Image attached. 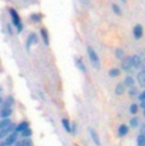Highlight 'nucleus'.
I'll list each match as a JSON object with an SVG mask.
<instances>
[{"instance_id": "41", "label": "nucleus", "mask_w": 145, "mask_h": 146, "mask_svg": "<svg viewBox=\"0 0 145 146\" xmlns=\"http://www.w3.org/2000/svg\"><path fill=\"white\" fill-rule=\"evenodd\" d=\"M144 117H145V111H144Z\"/></svg>"}, {"instance_id": "7", "label": "nucleus", "mask_w": 145, "mask_h": 146, "mask_svg": "<svg viewBox=\"0 0 145 146\" xmlns=\"http://www.w3.org/2000/svg\"><path fill=\"white\" fill-rule=\"evenodd\" d=\"M17 139H18V133L17 132H13V133H10L8 137H5V144H7V146H12V145H14L15 142H17Z\"/></svg>"}, {"instance_id": "27", "label": "nucleus", "mask_w": 145, "mask_h": 146, "mask_svg": "<svg viewBox=\"0 0 145 146\" xmlns=\"http://www.w3.org/2000/svg\"><path fill=\"white\" fill-rule=\"evenodd\" d=\"M21 135H22L23 137H26V139H27V137H29L31 135H32V131H31V128H27V130H24Z\"/></svg>"}, {"instance_id": "16", "label": "nucleus", "mask_w": 145, "mask_h": 146, "mask_svg": "<svg viewBox=\"0 0 145 146\" xmlns=\"http://www.w3.org/2000/svg\"><path fill=\"white\" fill-rule=\"evenodd\" d=\"M125 89H126V86H125V84L124 83H118L116 85V88H115V93L117 95H122L125 93Z\"/></svg>"}, {"instance_id": "36", "label": "nucleus", "mask_w": 145, "mask_h": 146, "mask_svg": "<svg viewBox=\"0 0 145 146\" xmlns=\"http://www.w3.org/2000/svg\"><path fill=\"white\" fill-rule=\"evenodd\" d=\"M14 146H23V141H19V142H15Z\"/></svg>"}, {"instance_id": "10", "label": "nucleus", "mask_w": 145, "mask_h": 146, "mask_svg": "<svg viewBox=\"0 0 145 146\" xmlns=\"http://www.w3.org/2000/svg\"><path fill=\"white\" fill-rule=\"evenodd\" d=\"M27 128H29L28 122H27V121H23V122H21V123H19V125L15 127V131H14V132H17V133H22L24 130H27Z\"/></svg>"}, {"instance_id": "39", "label": "nucleus", "mask_w": 145, "mask_h": 146, "mask_svg": "<svg viewBox=\"0 0 145 146\" xmlns=\"http://www.w3.org/2000/svg\"><path fill=\"white\" fill-rule=\"evenodd\" d=\"M1 103H3V98L0 97V104H1Z\"/></svg>"}, {"instance_id": "33", "label": "nucleus", "mask_w": 145, "mask_h": 146, "mask_svg": "<svg viewBox=\"0 0 145 146\" xmlns=\"http://www.w3.org/2000/svg\"><path fill=\"white\" fill-rule=\"evenodd\" d=\"M140 131H141V132H140V133H143V135H145V125H143V126H141Z\"/></svg>"}, {"instance_id": "37", "label": "nucleus", "mask_w": 145, "mask_h": 146, "mask_svg": "<svg viewBox=\"0 0 145 146\" xmlns=\"http://www.w3.org/2000/svg\"><path fill=\"white\" fill-rule=\"evenodd\" d=\"M141 69L145 70V58H143V64H141Z\"/></svg>"}, {"instance_id": "20", "label": "nucleus", "mask_w": 145, "mask_h": 146, "mask_svg": "<svg viewBox=\"0 0 145 146\" xmlns=\"http://www.w3.org/2000/svg\"><path fill=\"white\" fill-rule=\"evenodd\" d=\"M10 125H12V122H10V119H9V118H4V119H1V121H0V131H1V130H5V128L9 127Z\"/></svg>"}, {"instance_id": "34", "label": "nucleus", "mask_w": 145, "mask_h": 146, "mask_svg": "<svg viewBox=\"0 0 145 146\" xmlns=\"http://www.w3.org/2000/svg\"><path fill=\"white\" fill-rule=\"evenodd\" d=\"M140 108L143 109V111H145V102H140Z\"/></svg>"}, {"instance_id": "14", "label": "nucleus", "mask_w": 145, "mask_h": 146, "mask_svg": "<svg viewBox=\"0 0 145 146\" xmlns=\"http://www.w3.org/2000/svg\"><path fill=\"white\" fill-rule=\"evenodd\" d=\"M124 84H125L126 88H132V86L135 85V79H134L131 75H127V76L125 78V80H124Z\"/></svg>"}, {"instance_id": "30", "label": "nucleus", "mask_w": 145, "mask_h": 146, "mask_svg": "<svg viewBox=\"0 0 145 146\" xmlns=\"http://www.w3.org/2000/svg\"><path fill=\"white\" fill-rule=\"evenodd\" d=\"M76 131H78V126H76V123H71V133H76Z\"/></svg>"}, {"instance_id": "21", "label": "nucleus", "mask_w": 145, "mask_h": 146, "mask_svg": "<svg viewBox=\"0 0 145 146\" xmlns=\"http://www.w3.org/2000/svg\"><path fill=\"white\" fill-rule=\"evenodd\" d=\"M136 145L138 146H145V135L139 133L136 137Z\"/></svg>"}, {"instance_id": "9", "label": "nucleus", "mask_w": 145, "mask_h": 146, "mask_svg": "<svg viewBox=\"0 0 145 146\" xmlns=\"http://www.w3.org/2000/svg\"><path fill=\"white\" fill-rule=\"evenodd\" d=\"M36 42H37V35H36V33H31L29 37L27 38V41H26V48L29 50L32 43H36Z\"/></svg>"}, {"instance_id": "22", "label": "nucleus", "mask_w": 145, "mask_h": 146, "mask_svg": "<svg viewBox=\"0 0 145 146\" xmlns=\"http://www.w3.org/2000/svg\"><path fill=\"white\" fill-rule=\"evenodd\" d=\"M120 69H117V67H112V69L108 71V75H110V78H117L120 76Z\"/></svg>"}, {"instance_id": "25", "label": "nucleus", "mask_w": 145, "mask_h": 146, "mask_svg": "<svg viewBox=\"0 0 145 146\" xmlns=\"http://www.w3.org/2000/svg\"><path fill=\"white\" fill-rule=\"evenodd\" d=\"M111 8H112L113 13H115L116 15H121V14H122V12H121V8H120L117 4H112V5H111Z\"/></svg>"}, {"instance_id": "2", "label": "nucleus", "mask_w": 145, "mask_h": 146, "mask_svg": "<svg viewBox=\"0 0 145 146\" xmlns=\"http://www.w3.org/2000/svg\"><path fill=\"white\" fill-rule=\"evenodd\" d=\"M9 14H10V18H12L13 24H14V27L17 28V32L21 33L22 31H23V24H22V21H21L19 14L17 13V10L13 9V8H9Z\"/></svg>"}, {"instance_id": "5", "label": "nucleus", "mask_w": 145, "mask_h": 146, "mask_svg": "<svg viewBox=\"0 0 145 146\" xmlns=\"http://www.w3.org/2000/svg\"><path fill=\"white\" fill-rule=\"evenodd\" d=\"M143 33H144V28L141 24H136L132 29V35H134V38L135 40H140L143 37Z\"/></svg>"}, {"instance_id": "38", "label": "nucleus", "mask_w": 145, "mask_h": 146, "mask_svg": "<svg viewBox=\"0 0 145 146\" xmlns=\"http://www.w3.org/2000/svg\"><path fill=\"white\" fill-rule=\"evenodd\" d=\"M0 146H7V144L5 142H0Z\"/></svg>"}, {"instance_id": "19", "label": "nucleus", "mask_w": 145, "mask_h": 146, "mask_svg": "<svg viewBox=\"0 0 145 146\" xmlns=\"http://www.w3.org/2000/svg\"><path fill=\"white\" fill-rule=\"evenodd\" d=\"M140 126V121L136 116H134L132 118H130V127L131 128H138Z\"/></svg>"}, {"instance_id": "11", "label": "nucleus", "mask_w": 145, "mask_h": 146, "mask_svg": "<svg viewBox=\"0 0 145 146\" xmlns=\"http://www.w3.org/2000/svg\"><path fill=\"white\" fill-rule=\"evenodd\" d=\"M75 65L82 72H87V67H85L84 62H83V60L80 57H75Z\"/></svg>"}, {"instance_id": "29", "label": "nucleus", "mask_w": 145, "mask_h": 146, "mask_svg": "<svg viewBox=\"0 0 145 146\" xmlns=\"http://www.w3.org/2000/svg\"><path fill=\"white\" fill-rule=\"evenodd\" d=\"M138 99L140 100V102H145V90H143L141 93H139V95H138Z\"/></svg>"}, {"instance_id": "18", "label": "nucleus", "mask_w": 145, "mask_h": 146, "mask_svg": "<svg viewBox=\"0 0 145 146\" xmlns=\"http://www.w3.org/2000/svg\"><path fill=\"white\" fill-rule=\"evenodd\" d=\"M115 56L116 58H118V60H124L126 56H125V51L121 48V47H117V48L115 50Z\"/></svg>"}, {"instance_id": "28", "label": "nucleus", "mask_w": 145, "mask_h": 146, "mask_svg": "<svg viewBox=\"0 0 145 146\" xmlns=\"http://www.w3.org/2000/svg\"><path fill=\"white\" fill-rule=\"evenodd\" d=\"M12 104H13V97H8V99L5 100L4 107H10Z\"/></svg>"}, {"instance_id": "4", "label": "nucleus", "mask_w": 145, "mask_h": 146, "mask_svg": "<svg viewBox=\"0 0 145 146\" xmlns=\"http://www.w3.org/2000/svg\"><path fill=\"white\" fill-rule=\"evenodd\" d=\"M121 67L124 71H130L131 69H134L132 61H131V56H126V57L121 61Z\"/></svg>"}, {"instance_id": "40", "label": "nucleus", "mask_w": 145, "mask_h": 146, "mask_svg": "<svg viewBox=\"0 0 145 146\" xmlns=\"http://www.w3.org/2000/svg\"><path fill=\"white\" fill-rule=\"evenodd\" d=\"M121 1H122V3H126V1H127V0H121Z\"/></svg>"}, {"instance_id": "15", "label": "nucleus", "mask_w": 145, "mask_h": 146, "mask_svg": "<svg viewBox=\"0 0 145 146\" xmlns=\"http://www.w3.org/2000/svg\"><path fill=\"white\" fill-rule=\"evenodd\" d=\"M136 78H138L139 85L144 88V86H145V70H141V71L138 74V76H136Z\"/></svg>"}, {"instance_id": "17", "label": "nucleus", "mask_w": 145, "mask_h": 146, "mask_svg": "<svg viewBox=\"0 0 145 146\" xmlns=\"http://www.w3.org/2000/svg\"><path fill=\"white\" fill-rule=\"evenodd\" d=\"M61 123H63V127H64V130H65V132L71 133V123L69 122V119L68 118H64Z\"/></svg>"}, {"instance_id": "32", "label": "nucleus", "mask_w": 145, "mask_h": 146, "mask_svg": "<svg viewBox=\"0 0 145 146\" xmlns=\"http://www.w3.org/2000/svg\"><path fill=\"white\" fill-rule=\"evenodd\" d=\"M7 31H8V33H9V35H13L12 26H10V24H7Z\"/></svg>"}, {"instance_id": "1", "label": "nucleus", "mask_w": 145, "mask_h": 146, "mask_svg": "<svg viewBox=\"0 0 145 146\" xmlns=\"http://www.w3.org/2000/svg\"><path fill=\"white\" fill-rule=\"evenodd\" d=\"M87 53H88V56H89V60H90L92 65L94 66V69L98 70L99 67H101V62H99L98 53L96 52V50H94L92 46H87Z\"/></svg>"}, {"instance_id": "8", "label": "nucleus", "mask_w": 145, "mask_h": 146, "mask_svg": "<svg viewBox=\"0 0 145 146\" xmlns=\"http://www.w3.org/2000/svg\"><path fill=\"white\" fill-rule=\"evenodd\" d=\"M129 130H130V126H127V125H120L118 130H117V133H118L120 137H125L127 133H129Z\"/></svg>"}, {"instance_id": "35", "label": "nucleus", "mask_w": 145, "mask_h": 146, "mask_svg": "<svg viewBox=\"0 0 145 146\" xmlns=\"http://www.w3.org/2000/svg\"><path fill=\"white\" fill-rule=\"evenodd\" d=\"M23 146H32V144L28 141H23Z\"/></svg>"}, {"instance_id": "26", "label": "nucleus", "mask_w": 145, "mask_h": 146, "mask_svg": "<svg viewBox=\"0 0 145 146\" xmlns=\"http://www.w3.org/2000/svg\"><path fill=\"white\" fill-rule=\"evenodd\" d=\"M129 94H130V97H131V98H134V97H136V95H139V94H138V89H136L135 86H132V88H130Z\"/></svg>"}, {"instance_id": "6", "label": "nucleus", "mask_w": 145, "mask_h": 146, "mask_svg": "<svg viewBox=\"0 0 145 146\" xmlns=\"http://www.w3.org/2000/svg\"><path fill=\"white\" fill-rule=\"evenodd\" d=\"M131 61H132L134 69H141V64H143V57L140 55H134L131 56Z\"/></svg>"}, {"instance_id": "24", "label": "nucleus", "mask_w": 145, "mask_h": 146, "mask_svg": "<svg viewBox=\"0 0 145 146\" xmlns=\"http://www.w3.org/2000/svg\"><path fill=\"white\" fill-rule=\"evenodd\" d=\"M139 108H140V106H138L136 103H132V104L130 106V113L131 114H136L139 112Z\"/></svg>"}, {"instance_id": "13", "label": "nucleus", "mask_w": 145, "mask_h": 146, "mask_svg": "<svg viewBox=\"0 0 145 146\" xmlns=\"http://www.w3.org/2000/svg\"><path fill=\"white\" fill-rule=\"evenodd\" d=\"M40 33H41V37H42V40H43L45 46H49V44H50V40H49V33H47L46 28H41Z\"/></svg>"}, {"instance_id": "3", "label": "nucleus", "mask_w": 145, "mask_h": 146, "mask_svg": "<svg viewBox=\"0 0 145 146\" xmlns=\"http://www.w3.org/2000/svg\"><path fill=\"white\" fill-rule=\"evenodd\" d=\"M88 132H89V136H90L92 141L94 142V145H96V146H101V140H99V136H98V133H97V131L94 130L93 127H89L88 128Z\"/></svg>"}, {"instance_id": "23", "label": "nucleus", "mask_w": 145, "mask_h": 146, "mask_svg": "<svg viewBox=\"0 0 145 146\" xmlns=\"http://www.w3.org/2000/svg\"><path fill=\"white\" fill-rule=\"evenodd\" d=\"M29 18H31L32 22H40L41 18H42V14L41 13H33V14H31Z\"/></svg>"}, {"instance_id": "12", "label": "nucleus", "mask_w": 145, "mask_h": 146, "mask_svg": "<svg viewBox=\"0 0 145 146\" xmlns=\"http://www.w3.org/2000/svg\"><path fill=\"white\" fill-rule=\"evenodd\" d=\"M10 114H12V108H10V107H4V108L1 109V112H0V117H1L3 119L9 118Z\"/></svg>"}, {"instance_id": "31", "label": "nucleus", "mask_w": 145, "mask_h": 146, "mask_svg": "<svg viewBox=\"0 0 145 146\" xmlns=\"http://www.w3.org/2000/svg\"><path fill=\"white\" fill-rule=\"evenodd\" d=\"M79 1L80 3H82V4L83 5H84V7H90V1H89V0H79Z\"/></svg>"}]
</instances>
